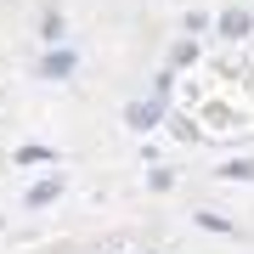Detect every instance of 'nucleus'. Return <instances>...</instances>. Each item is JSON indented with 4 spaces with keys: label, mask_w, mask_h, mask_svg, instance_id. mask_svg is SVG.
<instances>
[{
    "label": "nucleus",
    "mask_w": 254,
    "mask_h": 254,
    "mask_svg": "<svg viewBox=\"0 0 254 254\" xmlns=\"http://www.w3.org/2000/svg\"><path fill=\"white\" fill-rule=\"evenodd\" d=\"M164 102H170V96H158V91H153V102H130V108H125L130 130H153L158 119H164Z\"/></svg>",
    "instance_id": "nucleus-1"
},
{
    "label": "nucleus",
    "mask_w": 254,
    "mask_h": 254,
    "mask_svg": "<svg viewBox=\"0 0 254 254\" xmlns=\"http://www.w3.org/2000/svg\"><path fill=\"white\" fill-rule=\"evenodd\" d=\"M215 28H220L226 40H243L249 28H254V17H249V11H220V17H215Z\"/></svg>",
    "instance_id": "nucleus-2"
},
{
    "label": "nucleus",
    "mask_w": 254,
    "mask_h": 254,
    "mask_svg": "<svg viewBox=\"0 0 254 254\" xmlns=\"http://www.w3.org/2000/svg\"><path fill=\"white\" fill-rule=\"evenodd\" d=\"M40 73H46V79H68V73H73V51H63V46H57L46 63H40Z\"/></svg>",
    "instance_id": "nucleus-3"
},
{
    "label": "nucleus",
    "mask_w": 254,
    "mask_h": 254,
    "mask_svg": "<svg viewBox=\"0 0 254 254\" xmlns=\"http://www.w3.org/2000/svg\"><path fill=\"white\" fill-rule=\"evenodd\" d=\"M57 192H63V175H51V181L28 187V209H46V203H57Z\"/></svg>",
    "instance_id": "nucleus-4"
},
{
    "label": "nucleus",
    "mask_w": 254,
    "mask_h": 254,
    "mask_svg": "<svg viewBox=\"0 0 254 254\" xmlns=\"http://www.w3.org/2000/svg\"><path fill=\"white\" fill-rule=\"evenodd\" d=\"M220 175H226V181H254V158H232Z\"/></svg>",
    "instance_id": "nucleus-5"
},
{
    "label": "nucleus",
    "mask_w": 254,
    "mask_h": 254,
    "mask_svg": "<svg viewBox=\"0 0 254 254\" xmlns=\"http://www.w3.org/2000/svg\"><path fill=\"white\" fill-rule=\"evenodd\" d=\"M57 153H51V147H23V153H17V164H51Z\"/></svg>",
    "instance_id": "nucleus-6"
},
{
    "label": "nucleus",
    "mask_w": 254,
    "mask_h": 254,
    "mask_svg": "<svg viewBox=\"0 0 254 254\" xmlns=\"http://www.w3.org/2000/svg\"><path fill=\"white\" fill-rule=\"evenodd\" d=\"M40 34H46L51 46H57V40H63V17H57V11H46V23H40Z\"/></svg>",
    "instance_id": "nucleus-7"
}]
</instances>
